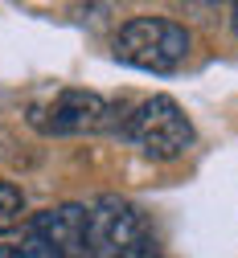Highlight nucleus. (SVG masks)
Segmentation results:
<instances>
[{
	"label": "nucleus",
	"instance_id": "7",
	"mask_svg": "<svg viewBox=\"0 0 238 258\" xmlns=\"http://www.w3.org/2000/svg\"><path fill=\"white\" fill-rule=\"evenodd\" d=\"M0 258H58V254L45 242H37V238H25L17 246H0Z\"/></svg>",
	"mask_w": 238,
	"mask_h": 258
},
{
	"label": "nucleus",
	"instance_id": "3",
	"mask_svg": "<svg viewBox=\"0 0 238 258\" xmlns=\"http://www.w3.org/2000/svg\"><path fill=\"white\" fill-rule=\"evenodd\" d=\"M123 136L152 160H177L193 144V127H189V119L181 115V107L173 99L156 94V99L140 103L123 119Z\"/></svg>",
	"mask_w": 238,
	"mask_h": 258
},
{
	"label": "nucleus",
	"instance_id": "5",
	"mask_svg": "<svg viewBox=\"0 0 238 258\" xmlns=\"http://www.w3.org/2000/svg\"><path fill=\"white\" fill-rule=\"evenodd\" d=\"M29 238L45 242L58 258H86V209L58 205L29 221Z\"/></svg>",
	"mask_w": 238,
	"mask_h": 258
},
{
	"label": "nucleus",
	"instance_id": "1",
	"mask_svg": "<svg viewBox=\"0 0 238 258\" xmlns=\"http://www.w3.org/2000/svg\"><path fill=\"white\" fill-rule=\"evenodd\" d=\"M86 258H156L148 217L123 197H99L86 209Z\"/></svg>",
	"mask_w": 238,
	"mask_h": 258
},
{
	"label": "nucleus",
	"instance_id": "2",
	"mask_svg": "<svg viewBox=\"0 0 238 258\" xmlns=\"http://www.w3.org/2000/svg\"><path fill=\"white\" fill-rule=\"evenodd\" d=\"M115 57L135 70L173 74L189 57V33L185 25L164 21V17H131L115 33Z\"/></svg>",
	"mask_w": 238,
	"mask_h": 258
},
{
	"label": "nucleus",
	"instance_id": "6",
	"mask_svg": "<svg viewBox=\"0 0 238 258\" xmlns=\"http://www.w3.org/2000/svg\"><path fill=\"white\" fill-rule=\"evenodd\" d=\"M21 213H25L21 188L9 184V180H0V234H5V230H17V225H21Z\"/></svg>",
	"mask_w": 238,
	"mask_h": 258
},
{
	"label": "nucleus",
	"instance_id": "4",
	"mask_svg": "<svg viewBox=\"0 0 238 258\" xmlns=\"http://www.w3.org/2000/svg\"><path fill=\"white\" fill-rule=\"evenodd\" d=\"M115 115H119V107H111L94 90H62L50 103L33 107L29 119L45 136H82V132H111V127L123 132V123Z\"/></svg>",
	"mask_w": 238,
	"mask_h": 258
},
{
	"label": "nucleus",
	"instance_id": "8",
	"mask_svg": "<svg viewBox=\"0 0 238 258\" xmlns=\"http://www.w3.org/2000/svg\"><path fill=\"white\" fill-rule=\"evenodd\" d=\"M230 13H234V33H238V5H234V9H230Z\"/></svg>",
	"mask_w": 238,
	"mask_h": 258
}]
</instances>
